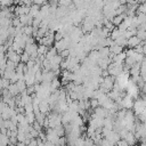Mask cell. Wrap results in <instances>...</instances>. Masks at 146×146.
I'll return each mask as SVG.
<instances>
[{"mask_svg": "<svg viewBox=\"0 0 146 146\" xmlns=\"http://www.w3.org/2000/svg\"><path fill=\"white\" fill-rule=\"evenodd\" d=\"M132 107H135V113L137 115H139L141 113H145V100H144V98L143 99H137L136 102H133Z\"/></svg>", "mask_w": 146, "mask_h": 146, "instance_id": "cell-1", "label": "cell"}, {"mask_svg": "<svg viewBox=\"0 0 146 146\" xmlns=\"http://www.w3.org/2000/svg\"><path fill=\"white\" fill-rule=\"evenodd\" d=\"M133 106V100L132 97H130L129 95H125L122 99H121V107L124 110H130Z\"/></svg>", "mask_w": 146, "mask_h": 146, "instance_id": "cell-2", "label": "cell"}, {"mask_svg": "<svg viewBox=\"0 0 146 146\" xmlns=\"http://www.w3.org/2000/svg\"><path fill=\"white\" fill-rule=\"evenodd\" d=\"M140 42H141L140 39H139L138 36H136V35L130 36L129 39H127V46H128L129 49H133V48H136Z\"/></svg>", "mask_w": 146, "mask_h": 146, "instance_id": "cell-3", "label": "cell"}, {"mask_svg": "<svg viewBox=\"0 0 146 146\" xmlns=\"http://www.w3.org/2000/svg\"><path fill=\"white\" fill-rule=\"evenodd\" d=\"M55 78H56V75L54 74L52 71H49V72H42V79H41V82L50 83Z\"/></svg>", "mask_w": 146, "mask_h": 146, "instance_id": "cell-4", "label": "cell"}, {"mask_svg": "<svg viewBox=\"0 0 146 146\" xmlns=\"http://www.w3.org/2000/svg\"><path fill=\"white\" fill-rule=\"evenodd\" d=\"M125 13L124 14H121V15H115L112 19H111V23L114 25V26H119L121 23H122V21L125 18Z\"/></svg>", "mask_w": 146, "mask_h": 146, "instance_id": "cell-5", "label": "cell"}, {"mask_svg": "<svg viewBox=\"0 0 146 146\" xmlns=\"http://www.w3.org/2000/svg\"><path fill=\"white\" fill-rule=\"evenodd\" d=\"M125 141H127V144L129 145V146H132V145H135L136 144V138H135V136H133V133L132 132H129L128 131V133L124 136V138H123Z\"/></svg>", "mask_w": 146, "mask_h": 146, "instance_id": "cell-6", "label": "cell"}, {"mask_svg": "<svg viewBox=\"0 0 146 146\" xmlns=\"http://www.w3.org/2000/svg\"><path fill=\"white\" fill-rule=\"evenodd\" d=\"M108 49H110V52H112L113 55H119V54H121L123 51V47L117 46V44H114L112 47H108Z\"/></svg>", "mask_w": 146, "mask_h": 146, "instance_id": "cell-7", "label": "cell"}, {"mask_svg": "<svg viewBox=\"0 0 146 146\" xmlns=\"http://www.w3.org/2000/svg\"><path fill=\"white\" fill-rule=\"evenodd\" d=\"M55 55H57V50H56L54 47H50V48L48 49V51L44 54V58L48 59V60H50Z\"/></svg>", "mask_w": 146, "mask_h": 146, "instance_id": "cell-8", "label": "cell"}, {"mask_svg": "<svg viewBox=\"0 0 146 146\" xmlns=\"http://www.w3.org/2000/svg\"><path fill=\"white\" fill-rule=\"evenodd\" d=\"M22 32H23L24 35H26V36H31L32 33H33L32 26H31V25H25V26H23V27H22Z\"/></svg>", "mask_w": 146, "mask_h": 146, "instance_id": "cell-9", "label": "cell"}, {"mask_svg": "<svg viewBox=\"0 0 146 146\" xmlns=\"http://www.w3.org/2000/svg\"><path fill=\"white\" fill-rule=\"evenodd\" d=\"M16 86H17V88H18L19 94L23 92V91H25V89H26V84H25L24 80H18V81L16 82Z\"/></svg>", "mask_w": 146, "mask_h": 146, "instance_id": "cell-10", "label": "cell"}, {"mask_svg": "<svg viewBox=\"0 0 146 146\" xmlns=\"http://www.w3.org/2000/svg\"><path fill=\"white\" fill-rule=\"evenodd\" d=\"M25 115V119H26V121L29 122V124H32L34 121H35V115H34V113L32 112V113H26V114H24Z\"/></svg>", "mask_w": 146, "mask_h": 146, "instance_id": "cell-11", "label": "cell"}, {"mask_svg": "<svg viewBox=\"0 0 146 146\" xmlns=\"http://www.w3.org/2000/svg\"><path fill=\"white\" fill-rule=\"evenodd\" d=\"M136 36H138V38L140 39V41H144V40H145V36H146V32H145V30H137Z\"/></svg>", "mask_w": 146, "mask_h": 146, "instance_id": "cell-12", "label": "cell"}, {"mask_svg": "<svg viewBox=\"0 0 146 146\" xmlns=\"http://www.w3.org/2000/svg\"><path fill=\"white\" fill-rule=\"evenodd\" d=\"M89 103H90V110H95V108H97V107L99 106L98 100L95 99V98H90V99H89Z\"/></svg>", "mask_w": 146, "mask_h": 146, "instance_id": "cell-13", "label": "cell"}, {"mask_svg": "<svg viewBox=\"0 0 146 146\" xmlns=\"http://www.w3.org/2000/svg\"><path fill=\"white\" fill-rule=\"evenodd\" d=\"M19 56H21V63H23V64H25L30 59V55L27 52H25V51H23V54L19 55Z\"/></svg>", "mask_w": 146, "mask_h": 146, "instance_id": "cell-14", "label": "cell"}, {"mask_svg": "<svg viewBox=\"0 0 146 146\" xmlns=\"http://www.w3.org/2000/svg\"><path fill=\"white\" fill-rule=\"evenodd\" d=\"M59 55H60V57H62L63 59H64V58H67V57L70 56V50H68V49H65V50L60 51Z\"/></svg>", "mask_w": 146, "mask_h": 146, "instance_id": "cell-15", "label": "cell"}, {"mask_svg": "<svg viewBox=\"0 0 146 146\" xmlns=\"http://www.w3.org/2000/svg\"><path fill=\"white\" fill-rule=\"evenodd\" d=\"M115 146H129V145L127 144V141H125L124 139H119V140L116 141Z\"/></svg>", "mask_w": 146, "mask_h": 146, "instance_id": "cell-16", "label": "cell"}, {"mask_svg": "<svg viewBox=\"0 0 146 146\" xmlns=\"http://www.w3.org/2000/svg\"><path fill=\"white\" fill-rule=\"evenodd\" d=\"M27 146H38V141H36V138H32L29 143Z\"/></svg>", "mask_w": 146, "mask_h": 146, "instance_id": "cell-17", "label": "cell"}, {"mask_svg": "<svg viewBox=\"0 0 146 146\" xmlns=\"http://www.w3.org/2000/svg\"><path fill=\"white\" fill-rule=\"evenodd\" d=\"M3 89V78H0V90Z\"/></svg>", "mask_w": 146, "mask_h": 146, "instance_id": "cell-18", "label": "cell"}, {"mask_svg": "<svg viewBox=\"0 0 146 146\" xmlns=\"http://www.w3.org/2000/svg\"><path fill=\"white\" fill-rule=\"evenodd\" d=\"M16 146H26V145H25L24 143H17V144H16Z\"/></svg>", "mask_w": 146, "mask_h": 146, "instance_id": "cell-19", "label": "cell"}, {"mask_svg": "<svg viewBox=\"0 0 146 146\" xmlns=\"http://www.w3.org/2000/svg\"><path fill=\"white\" fill-rule=\"evenodd\" d=\"M132 146H138V144H135V145H132Z\"/></svg>", "mask_w": 146, "mask_h": 146, "instance_id": "cell-20", "label": "cell"}, {"mask_svg": "<svg viewBox=\"0 0 146 146\" xmlns=\"http://www.w3.org/2000/svg\"><path fill=\"white\" fill-rule=\"evenodd\" d=\"M67 146H75V145H67Z\"/></svg>", "mask_w": 146, "mask_h": 146, "instance_id": "cell-21", "label": "cell"}]
</instances>
